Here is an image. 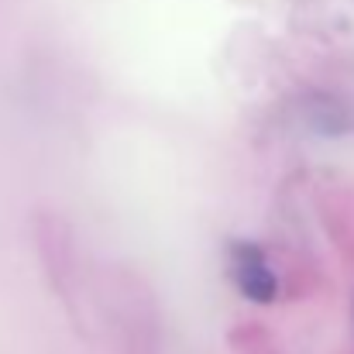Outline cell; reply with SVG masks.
<instances>
[{
    "mask_svg": "<svg viewBox=\"0 0 354 354\" xmlns=\"http://www.w3.org/2000/svg\"><path fill=\"white\" fill-rule=\"evenodd\" d=\"M231 275H234V286L251 303H268L279 292V279L268 268V261H265L258 244H248V241L234 244V251H231Z\"/></svg>",
    "mask_w": 354,
    "mask_h": 354,
    "instance_id": "cell-1",
    "label": "cell"
}]
</instances>
